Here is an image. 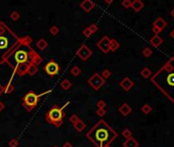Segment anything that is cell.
<instances>
[{"mask_svg":"<svg viewBox=\"0 0 174 147\" xmlns=\"http://www.w3.org/2000/svg\"><path fill=\"white\" fill-rule=\"evenodd\" d=\"M31 43H32L31 37L26 36L23 44L6 60V64H9L10 68L13 70V75L17 74L21 77L24 76L27 74V69L29 66H38L42 62L40 55H38L30 47Z\"/></svg>","mask_w":174,"mask_h":147,"instance_id":"6da1fadb","label":"cell"},{"mask_svg":"<svg viewBox=\"0 0 174 147\" xmlns=\"http://www.w3.org/2000/svg\"><path fill=\"white\" fill-rule=\"evenodd\" d=\"M25 40V37L19 38L3 22L0 23V64L6 62L13 52Z\"/></svg>","mask_w":174,"mask_h":147,"instance_id":"7a4b0ae2","label":"cell"},{"mask_svg":"<svg viewBox=\"0 0 174 147\" xmlns=\"http://www.w3.org/2000/svg\"><path fill=\"white\" fill-rule=\"evenodd\" d=\"M174 57H171L152 78V82L157 85L164 94L174 101Z\"/></svg>","mask_w":174,"mask_h":147,"instance_id":"3957f363","label":"cell"},{"mask_svg":"<svg viewBox=\"0 0 174 147\" xmlns=\"http://www.w3.org/2000/svg\"><path fill=\"white\" fill-rule=\"evenodd\" d=\"M86 137L96 147H105L112 144V142L118 137V134L105 121H99L86 134Z\"/></svg>","mask_w":174,"mask_h":147,"instance_id":"277c9868","label":"cell"},{"mask_svg":"<svg viewBox=\"0 0 174 147\" xmlns=\"http://www.w3.org/2000/svg\"><path fill=\"white\" fill-rule=\"evenodd\" d=\"M70 104V101H67V103H65L61 107L54 105L53 107H51L48 110L45 115V120L48 124L50 125H53L54 127H61L63 125V120H64V109L67 106Z\"/></svg>","mask_w":174,"mask_h":147,"instance_id":"5b68a950","label":"cell"},{"mask_svg":"<svg viewBox=\"0 0 174 147\" xmlns=\"http://www.w3.org/2000/svg\"><path fill=\"white\" fill-rule=\"evenodd\" d=\"M48 93H51V90H48L46 91V92H44V93L39 94V95L36 94L35 92L30 91V92H28V93L24 96V98H23V106H24L28 111H31V110L34 109L37 106L40 97H42L43 95H46V94Z\"/></svg>","mask_w":174,"mask_h":147,"instance_id":"8992f818","label":"cell"},{"mask_svg":"<svg viewBox=\"0 0 174 147\" xmlns=\"http://www.w3.org/2000/svg\"><path fill=\"white\" fill-rule=\"evenodd\" d=\"M88 84L91 86V88H93L95 91H97L105 85V80L101 78V74L94 73L92 76L88 79Z\"/></svg>","mask_w":174,"mask_h":147,"instance_id":"52a82bcc","label":"cell"},{"mask_svg":"<svg viewBox=\"0 0 174 147\" xmlns=\"http://www.w3.org/2000/svg\"><path fill=\"white\" fill-rule=\"evenodd\" d=\"M44 71L48 76L54 77L57 76V74H59V72L61 71V66L54 60H50L44 66Z\"/></svg>","mask_w":174,"mask_h":147,"instance_id":"ba28073f","label":"cell"},{"mask_svg":"<svg viewBox=\"0 0 174 147\" xmlns=\"http://www.w3.org/2000/svg\"><path fill=\"white\" fill-rule=\"evenodd\" d=\"M76 54H77V56H78L80 59H82V60H87V59L93 54V52L87 45L82 44L81 46L79 47L78 50H77Z\"/></svg>","mask_w":174,"mask_h":147,"instance_id":"9c48e42d","label":"cell"},{"mask_svg":"<svg viewBox=\"0 0 174 147\" xmlns=\"http://www.w3.org/2000/svg\"><path fill=\"white\" fill-rule=\"evenodd\" d=\"M110 41L111 39L108 36H103L99 41L96 43V46L99 48V50L103 52V53H108L110 52Z\"/></svg>","mask_w":174,"mask_h":147,"instance_id":"30bf717a","label":"cell"},{"mask_svg":"<svg viewBox=\"0 0 174 147\" xmlns=\"http://www.w3.org/2000/svg\"><path fill=\"white\" fill-rule=\"evenodd\" d=\"M133 86H134V83H133L132 80L130 78H128V77L124 78L122 81L120 82V87L125 91H129Z\"/></svg>","mask_w":174,"mask_h":147,"instance_id":"8fae6325","label":"cell"},{"mask_svg":"<svg viewBox=\"0 0 174 147\" xmlns=\"http://www.w3.org/2000/svg\"><path fill=\"white\" fill-rule=\"evenodd\" d=\"M80 7L85 12H89L95 7V3L91 1V0H84L83 2L80 3Z\"/></svg>","mask_w":174,"mask_h":147,"instance_id":"7c38bea8","label":"cell"},{"mask_svg":"<svg viewBox=\"0 0 174 147\" xmlns=\"http://www.w3.org/2000/svg\"><path fill=\"white\" fill-rule=\"evenodd\" d=\"M166 27H167V23L162 17H158L157 20L154 22V24H153V28H157L160 31H163Z\"/></svg>","mask_w":174,"mask_h":147,"instance_id":"4fadbf2b","label":"cell"},{"mask_svg":"<svg viewBox=\"0 0 174 147\" xmlns=\"http://www.w3.org/2000/svg\"><path fill=\"white\" fill-rule=\"evenodd\" d=\"M132 111V108L131 106L128 104V103H123L122 105L119 107V113L123 115V117H127L128 115H130Z\"/></svg>","mask_w":174,"mask_h":147,"instance_id":"5bb4252c","label":"cell"},{"mask_svg":"<svg viewBox=\"0 0 174 147\" xmlns=\"http://www.w3.org/2000/svg\"><path fill=\"white\" fill-rule=\"evenodd\" d=\"M143 6H145V4H143V2L140 1V0H134V1L131 2V8H132L135 12H139L140 10L143 8Z\"/></svg>","mask_w":174,"mask_h":147,"instance_id":"9a60e30c","label":"cell"},{"mask_svg":"<svg viewBox=\"0 0 174 147\" xmlns=\"http://www.w3.org/2000/svg\"><path fill=\"white\" fill-rule=\"evenodd\" d=\"M138 142L136 141V139H134L133 137H130L128 139H126L123 143V147H138Z\"/></svg>","mask_w":174,"mask_h":147,"instance_id":"2e32d148","label":"cell"},{"mask_svg":"<svg viewBox=\"0 0 174 147\" xmlns=\"http://www.w3.org/2000/svg\"><path fill=\"white\" fill-rule=\"evenodd\" d=\"M150 43L153 45L154 47H159L163 44V39L161 38L160 36H157V35H155L153 37L152 39L150 40Z\"/></svg>","mask_w":174,"mask_h":147,"instance_id":"e0dca14e","label":"cell"},{"mask_svg":"<svg viewBox=\"0 0 174 147\" xmlns=\"http://www.w3.org/2000/svg\"><path fill=\"white\" fill-rule=\"evenodd\" d=\"M36 46H37V48L39 49V50L43 51V50H45V49L47 48V46H48V43H47L46 40L40 39V40H38V41H37Z\"/></svg>","mask_w":174,"mask_h":147,"instance_id":"ac0fdd59","label":"cell"},{"mask_svg":"<svg viewBox=\"0 0 174 147\" xmlns=\"http://www.w3.org/2000/svg\"><path fill=\"white\" fill-rule=\"evenodd\" d=\"M73 126H74V128H75V130H76L78 133L82 132V131H83L84 129L86 128V124L81 120L78 121V122H77L76 124H75V125H73Z\"/></svg>","mask_w":174,"mask_h":147,"instance_id":"d6986e66","label":"cell"},{"mask_svg":"<svg viewBox=\"0 0 174 147\" xmlns=\"http://www.w3.org/2000/svg\"><path fill=\"white\" fill-rule=\"evenodd\" d=\"M120 47V43L117 41L116 39H111L110 41V51L115 52L116 50H118Z\"/></svg>","mask_w":174,"mask_h":147,"instance_id":"ffe728a7","label":"cell"},{"mask_svg":"<svg viewBox=\"0 0 174 147\" xmlns=\"http://www.w3.org/2000/svg\"><path fill=\"white\" fill-rule=\"evenodd\" d=\"M61 89H64V90H69L70 88L72 87V83L70 80H68V79H66V80H63V81L61 82Z\"/></svg>","mask_w":174,"mask_h":147,"instance_id":"44dd1931","label":"cell"},{"mask_svg":"<svg viewBox=\"0 0 174 147\" xmlns=\"http://www.w3.org/2000/svg\"><path fill=\"white\" fill-rule=\"evenodd\" d=\"M38 73V66H29L27 69V74L30 76H35Z\"/></svg>","mask_w":174,"mask_h":147,"instance_id":"7402d4cb","label":"cell"},{"mask_svg":"<svg viewBox=\"0 0 174 147\" xmlns=\"http://www.w3.org/2000/svg\"><path fill=\"white\" fill-rule=\"evenodd\" d=\"M140 75H141L142 78H145V79H147V78H150L151 76L153 75L152 71H151L149 68H145V69L142 70L141 72H140Z\"/></svg>","mask_w":174,"mask_h":147,"instance_id":"603a6c76","label":"cell"},{"mask_svg":"<svg viewBox=\"0 0 174 147\" xmlns=\"http://www.w3.org/2000/svg\"><path fill=\"white\" fill-rule=\"evenodd\" d=\"M70 73H71V75L73 77H78L80 74H81V70H80V68L77 66H73L71 69V71H70Z\"/></svg>","mask_w":174,"mask_h":147,"instance_id":"cb8c5ba5","label":"cell"},{"mask_svg":"<svg viewBox=\"0 0 174 147\" xmlns=\"http://www.w3.org/2000/svg\"><path fill=\"white\" fill-rule=\"evenodd\" d=\"M13 90H15V86L12 85L11 82L7 83V85L4 87V93H6V94L12 93V91H13Z\"/></svg>","mask_w":174,"mask_h":147,"instance_id":"d4e9b609","label":"cell"},{"mask_svg":"<svg viewBox=\"0 0 174 147\" xmlns=\"http://www.w3.org/2000/svg\"><path fill=\"white\" fill-rule=\"evenodd\" d=\"M152 110H153V108L150 104H143V105L141 106V111L145 113V115H149Z\"/></svg>","mask_w":174,"mask_h":147,"instance_id":"484cf974","label":"cell"},{"mask_svg":"<svg viewBox=\"0 0 174 147\" xmlns=\"http://www.w3.org/2000/svg\"><path fill=\"white\" fill-rule=\"evenodd\" d=\"M152 54H153V50L150 47H145V48H143V50H142V55L145 57H150Z\"/></svg>","mask_w":174,"mask_h":147,"instance_id":"4316f807","label":"cell"},{"mask_svg":"<svg viewBox=\"0 0 174 147\" xmlns=\"http://www.w3.org/2000/svg\"><path fill=\"white\" fill-rule=\"evenodd\" d=\"M101 78L105 81L107 79H109L111 76H112V73H111V71H109V70H103V71L101 72Z\"/></svg>","mask_w":174,"mask_h":147,"instance_id":"83f0119b","label":"cell"},{"mask_svg":"<svg viewBox=\"0 0 174 147\" xmlns=\"http://www.w3.org/2000/svg\"><path fill=\"white\" fill-rule=\"evenodd\" d=\"M49 33H50L52 36H57V35L59 33V27H57V26H52V27H50V29H49Z\"/></svg>","mask_w":174,"mask_h":147,"instance_id":"f1b7e54d","label":"cell"},{"mask_svg":"<svg viewBox=\"0 0 174 147\" xmlns=\"http://www.w3.org/2000/svg\"><path fill=\"white\" fill-rule=\"evenodd\" d=\"M10 19H11L12 21H17L19 19H20V17H21V15H20V12L19 11H17V10H15V11H12L11 13H10Z\"/></svg>","mask_w":174,"mask_h":147,"instance_id":"f546056e","label":"cell"},{"mask_svg":"<svg viewBox=\"0 0 174 147\" xmlns=\"http://www.w3.org/2000/svg\"><path fill=\"white\" fill-rule=\"evenodd\" d=\"M122 136L125 138V139H128V138L132 137V132H131L129 129H124L122 132Z\"/></svg>","mask_w":174,"mask_h":147,"instance_id":"4dcf8cb0","label":"cell"},{"mask_svg":"<svg viewBox=\"0 0 174 147\" xmlns=\"http://www.w3.org/2000/svg\"><path fill=\"white\" fill-rule=\"evenodd\" d=\"M8 145H9V147H19L20 142H19L17 139H11L9 142H8Z\"/></svg>","mask_w":174,"mask_h":147,"instance_id":"1f68e13d","label":"cell"},{"mask_svg":"<svg viewBox=\"0 0 174 147\" xmlns=\"http://www.w3.org/2000/svg\"><path fill=\"white\" fill-rule=\"evenodd\" d=\"M69 120H70V122L73 124V125H75V124H76L78 121H80V119H79V117L77 115H72L71 117H70Z\"/></svg>","mask_w":174,"mask_h":147,"instance_id":"d6a6232c","label":"cell"},{"mask_svg":"<svg viewBox=\"0 0 174 147\" xmlns=\"http://www.w3.org/2000/svg\"><path fill=\"white\" fill-rule=\"evenodd\" d=\"M96 106H97V108H101V109H105V106H107L105 101V100H98L97 103H96Z\"/></svg>","mask_w":174,"mask_h":147,"instance_id":"836d02e7","label":"cell"},{"mask_svg":"<svg viewBox=\"0 0 174 147\" xmlns=\"http://www.w3.org/2000/svg\"><path fill=\"white\" fill-rule=\"evenodd\" d=\"M88 29H89V31L91 32V34H94V33H96L97 32V30H98V27L96 26L95 24H91L90 26L88 27Z\"/></svg>","mask_w":174,"mask_h":147,"instance_id":"e575fe53","label":"cell"},{"mask_svg":"<svg viewBox=\"0 0 174 147\" xmlns=\"http://www.w3.org/2000/svg\"><path fill=\"white\" fill-rule=\"evenodd\" d=\"M131 2L132 1H130V0H124V1H122V6L124 8H130L131 7Z\"/></svg>","mask_w":174,"mask_h":147,"instance_id":"d590c367","label":"cell"},{"mask_svg":"<svg viewBox=\"0 0 174 147\" xmlns=\"http://www.w3.org/2000/svg\"><path fill=\"white\" fill-rule=\"evenodd\" d=\"M82 34H83V36L84 37H86V38H89V37L91 36V32L90 31H89V29H88V27L87 28H85V29L83 30V31H82Z\"/></svg>","mask_w":174,"mask_h":147,"instance_id":"8d00e7d4","label":"cell"},{"mask_svg":"<svg viewBox=\"0 0 174 147\" xmlns=\"http://www.w3.org/2000/svg\"><path fill=\"white\" fill-rule=\"evenodd\" d=\"M105 113H107V111H105V109H101V108H97V110H96V115H97L98 117H101V118L105 115Z\"/></svg>","mask_w":174,"mask_h":147,"instance_id":"74e56055","label":"cell"},{"mask_svg":"<svg viewBox=\"0 0 174 147\" xmlns=\"http://www.w3.org/2000/svg\"><path fill=\"white\" fill-rule=\"evenodd\" d=\"M153 32H154L155 34L157 35V36H159V33H161L162 31H160V30L157 29V28H153Z\"/></svg>","mask_w":174,"mask_h":147,"instance_id":"f35d334b","label":"cell"},{"mask_svg":"<svg viewBox=\"0 0 174 147\" xmlns=\"http://www.w3.org/2000/svg\"><path fill=\"white\" fill-rule=\"evenodd\" d=\"M63 147H73V145H72L71 142H66V143H64Z\"/></svg>","mask_w":174,"mask_h":147,"instance_id":"ab89813d","label":"cell"},{"mask_svg":"<svg viewBox=\"0 0 174 147\" xmlns=\"http://www.w3.org/2000/svg\"><path fill=\"white\" fill-rule=\"evenodd\" d=\"M4 108H5L4 103H3V102H1V101H0V111H2V110L4 109Z\"/></svg>","mask_w":174,"mask_h":147,"instance_id":"60d3db41","label":"cell"},{"mask_svg":"<svg viewBox=\"0 0 174 147\" xmlns=\"http://www.w3.org/2000/svg\"><path fill=\"white\" fill-rule=\"evenodd\" d=\"M2 93H4V86H2L1 84H0V95Z\"/></svg>","mask_w":174,"mask_h":147,"instance_id":"b9f144b4","label":"cell"},{"mask_svg":"<svg viewBox=\"0 0 174 147\" xmlns=\"http://www.w3.org/2000/svg\"><path fill=\"white\" fill-rule=\"evenodd\" d=\"M105 4L110 5V4H112V3H113V1H112V0H105Z\"/></svg>","mask_w":174,"mask_h":147,"instance_id":"7bdbcfd3","label":"cell"},{"mask_svg":"<svg viewBox=\"0 0 174 147\" xmlns=\"http://www.w3.org/2000/svg\"><path fill=\"white\" fill-rule=\"evenodd\" d=\"M170 15H171V17H173V19H174V8H173V9L171 10V12H170Z\"/></svg>","mask_w":174,"mask_h":147,"instance_id":"ee69618b","label":"cell"},{"mask_svg":"<svg viewBox=\"0 0 174 147\" xmlns=\"http://www.w3.org/2000/svg\"><path fill=\"white\" fill-rule=\"evenodd\" d=\"M170 36H171L172 38H173V39H174V30H173V31H172L171 33H170Z\"/></svg>","mask_w":174,"mask_h":147,"instance_id":"f6af8a7d","label":"cell"},{"mask_svg":"<svg viewBox=\"0 0 174 147\" xmlns=\"http://www.w3.org/2000/svg\"><path fill=\"white\" fill-rule=\"evenodd\" d=\"M105 147H112V146H111V144H109V145H107V146H105Z\"/></svg>","mask_w":174,"mask_h":147,"instance_id":"bcb514c9","label":"cell"},{"mask_svg":"<svg viewBox=\"0 0 174 147\" xmlns=\"http://www.w3.org/2000/svg\"><path fill=\"white\" fill-rule=\"evenodd\" d=\"M53 147H57V146H53Z\"/></svg>","mask_w":174,"mask_h":147,"instance_id":"7dc6e473","label":"cell"}]
</instances>
